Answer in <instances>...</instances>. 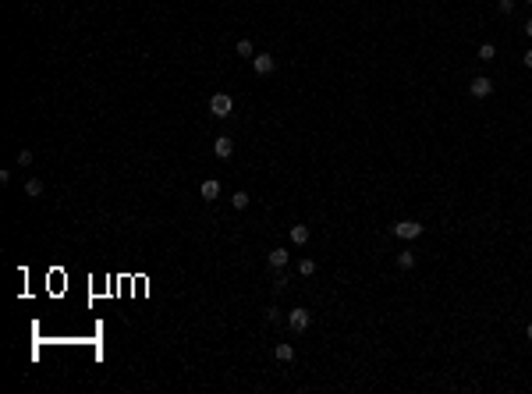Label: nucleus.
I'll return each instance as SVG.
<instances>
[{
	"label": "nucleus",
	"mask_w": 532,
	"mask_h": 394,
	"mask_svg": "<svg viewBox=\"0 0 532 394\" xmlns=\"http://www.w3.org/2000/svg\"><path fill=\"white\" fill-rule=\"evenodd\" d=\"M394 235L404 238V241H412V238L422 235V224H419V220H397V224H394Z\"/></svg>",
	"instance_id": "nucleus-2"
},
{
	"label": "nucleus",
	"mask_w": 532,
	"mask_h": 394,
	"mask_svg": "<svg viewBox=\"0 0 532 394\" xmlns=\"http://www.w3.org/2000/svg\"><path fill=\"white\" fill-rule=\"evenodd\" d=\"M468 92H472L475 100H486V96L493 92V82L486 79V75H475V79H472V85H468Z\"/></svg>",
	"instance_id": "nucleus-3"
},
{
	"label": "nucleus",
	"mask_w": 532,
	"mask_h": 394,
	"mask_svg": "<svg viewBox=\"0 0 532 394\" xmlns=\"http://www.w3.org/2000/svg\"><path fill=\"white\" fill-rule=\"evenodd\" d=\"M252 68H256V75H270V71L277 68V61H273L270 54H256V57H252Z\"/></svg>",
	"instance_id": "nucleus-5"
},
{
	"label": "nucleus",
	"mask_w": 532,
	"mask_h": 394,
	"mask_svg": "<svg viewBox=\"0 0 532 394\" xmlns=\"http://www.w3.org/2000/svg\"><path fill=\"white\" fill-rule=\"evenodd\" d=\"M309 323H312V316L305 313V309H291V313H288V327H291L295 334H305Z\"/></svg>",
	"instance_id": "nucleus-4"
},
{
	"label": "nucleus",
	"mask_w": 532,
	"mask_h": 394,
	"mask_svg": "<svg viewBox=\"0 0 532 394\" xmlns=\"http://www.w3.org/2000/svg\"><path fill=\"white\" fill-rule=\"evenodd\" d=\"M231 206H234V210H245V206H248V192H234V195H231Z\"/></svg>",
	"instance_id": "nucleus-15"
},
{
	"label": "nucleus",
	"mask_w": 532,
	"mask_h": 394,
	"mask_svg": "<svg viewBox=\"0 0 532 394\" xmlns=\"http://www.w3.org/2000/svg\"><path fill=\"white\" fill-rule=\"evenodd\" d=\"M525 4H532V0H525Z\"/></svg>",
	"instance_id": "nucleus-22"
},
{
	"label": "nucleus",
	"mask_w": 532,
	"mask_h": 394,
	"mask_svg": "<svg viewBox=\"0 0 532 394\" xmlns=\"http://www.w3.org/2000/svg\"><path fill=\"white\" fill-rule=\"evenodd\" d=\"M298 274H302V277H312V274H316V263H312V259H302V263H298Z\"/></svg>",
	"instance_id": "nucleus-16"
},
{
	"label": "nucleus",
	"mask_w": 532,
	"mask_h": 394,
	"mask_svg": "<svg viewBox=\"0 0 532 394\" xmlns=\"http://www.w3.org/2000/svg\"><path fill=\"white\" fill-rule=\"evenodd\" d=\"M497 11H500V14H511V11H515V0H497Z\"/></svg>",
	"instance_id": "nucleus-18"
},
{
	"label": "nucleus",
	"mask_w": 532,
	"mask_h": 394,
	"mask_svg": "<svg viewBox=\"0 0 532 394\" xmlns=\"http://www.w3.org/2000/svg\"><path fill=\"white\" fill-rule=\"evenodd\" d=\"M525 337H529V341H532V323H529V327H525Z\"/></svg>",
	"instance_id": "nucleus-21"
},
{
	"label": "nucleus",
	"mask_w": 532,
	"mask_h": 394,
	"mask_svg": "<svg viewBox=\"0 0 532 394\" xmlns=\"http://www.w3.org/2000/svg\"><path fill=\"white\" fill-rule=\"evenodd\" d=\"M32 163V150H18V167H29Z\"/></svg>",
	"instance_id": "nucleus-17"
},
{
	"label": "nucleus",
	"mask_w": 532,
	"mask_h": 394,
	"mask_svg": "<svg viewBox=\"0 0 532 394\" xmlns=\"http://www.w3.org/2000/svg\"><path fill=\"white\" fill-rule=\"evenodd\" d=\"M397 266H401V270H412V266H415V252H412V249H401V252H397Z\"/></svg>",
	"instance_id": "nucleus-10"
},
{
	"label": "nucleus",
	"mask_w": 532,
	"mask_h": 394,
	"mask_svg": "<svg viewBox=\"0 0 532 394\" xmlns=\"http://www.w3.org/2000/svg\"><path fill=\"white\" fill-rule=\"evenodd\" d=\"M266 263H270L273 270H284V266H288V252H284V249H273V252L266 256Z\"/></svg>",
	"instance_id": "nucleus-7"
},
{
	"label": "nucleus",
	"mask_w": 532,
	"mask_h": 394,
	"mask_svg": "<svg viewBox=\"0 0 532 394\" xmlns=\"http://www.w3.org/2000/svg\"><path fill=\"white\" fill-rule=\"evenodd\" d=\"M273 359H277V362H291V359H295V348H291L288 341H281V344L273 348Z\"/></svg>",
	"instance_id": "nucleus-8"
},
{
	"label": "nucleus",
	"mask_w": 532,
	"mask_h": 394,
	"mask_svg": "<svg viewBox=\"0 0 532 394\" xmlns=\"http://www.w3.org/2000/svg\"><path fill=\"white\" fill-rule=\"evenodd\" d=\"M525 36H529V39H532V18H529V21H525Z\"/></svg>",
	"instance_id": "nucleus-20"
},
{
	"label": "nucleus",
	"mask_w": 532,
	"mask_h": 394,
	"mask_svg": "<svg viewBox=\"0 0 532 394\" xmlns=\"http://www.w3.org/2000/svg\"><path fill=\"white\" fill-rule=\"evenodd\" d=\"M291 241H295V245H305V241H309V228H305V224H295V228H291Z\"/></svg>",
	"instance_id": "nucleus-11"
},
{
	"label": "nucleus",
	"mask_w": 532,
	"mask_h": 394,
	"mask_svg": "<svg viewBox=\"0 0 532 394\" xmlns=\"http://www.w3.org/2000/svg\"><path fill=\"white\" fill-rule=\"evenodd\" d=\"M493 57H497V46L493 43H483L479 46V61H493Z\"/></svg>",
	"instance_id": "nucleus-14"
},
{
	"label": "nucleus",
	"mask_w": 532,
	"mask_h": 394,
	"mask_svg": "<svg viewBox=\"0 0 532 394\" xmlns=\"http://www.w3.org/2000/svg\"><path fill=\"white\" fill-rule=\"evenodd\" d=\"M241 57H256V46H252V39H238V46H234Z\"/></svg>",
	"instance_id": "nucleus-12"
},
{
	"label": "nucleus",
	"mask_w": 532,
	"mask_h": 394,
	"mask_svg": "<svg viewBox=\"0 0 532 394\" xmlns=\"http://www.w3.org/2000/svg\"><path fill=\"white\" fill-rule=\"evenodd\" d=\"M522 64H525V68H529V71H532V50H525V57H522Z\"/></svg>",
	"instance_id": "nucleus-19"
},
{
	"label": "nucleus",
	"mask_w": 532,
	"mask_h": 394,
	"mask_svg": "<svg viewBox=\"0 0 532 394\" xmlns=\"http://www.w3.org/2000/svg\"><path fill=\"white\" fill-rule=\"evenodd\" d=\"M231 110H234V100L227 92H213L210 96V114L213 117H231Z\"/></svg>",
	"instance_id": "nucleus-1"
},
{
	"label": "nucleus",
	"mask_w": 532,
	"mask_h": 394,
	"mask_svg": "<svg viewBox=\"0 0 532 394\" xmlns=\"http://www.w3.org/2000/svg\"><path fill=\"white\" fill-rule=\"evenodd\" d=\"M231 153H234V142H231L227 135H220V139L213 142V157L217 160H231Z\"/></svg>",
	"instance_id": "nucleus-6"
},
{
	"label": "nucleus",
	"mask_w": 532,
	"mask_h": 394,
	"mask_svg": "<svg viewBox=\"0 0 532 394\" xmlns=\"http://www.w3.org/2000/svg\"><path fill=\"white\" fill-rule=\"evenodd\" d=\"M25 195H29V199H36V195H43V181H39V178H32V181L25 185Z\"/></svg>",
	"instance_id": "nucleus-13"
},
{
	"label": "nucleus",
	"mask_w": 532,
	"mask_h": 394,
	"mask_svg": "<svg viewBox=\"0 0 532 394\" xmlns=\"http://www.w3.org/2000/svg\"><path fill=\"white\" fill-rule=\"evenodd\" d=\"M199 192H202V199H217V195H220V181H213V178H210V181H202V188H199Z\"/></svg>",
	"instance_id": "nucleus-9"
}]
</instances>
